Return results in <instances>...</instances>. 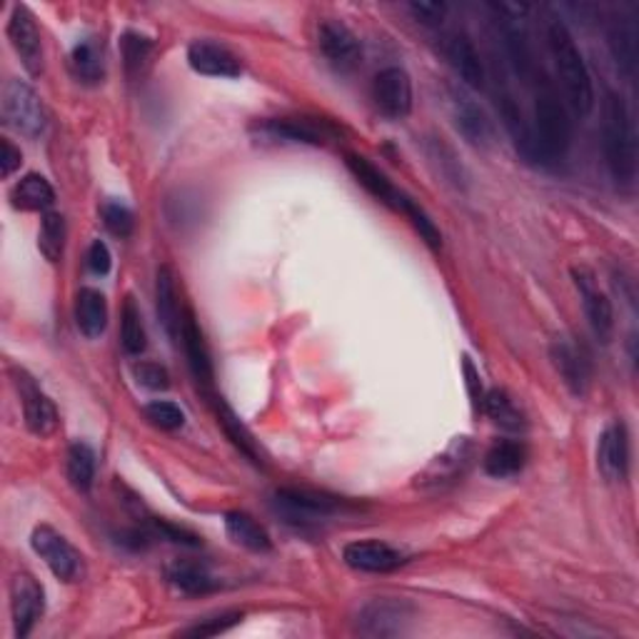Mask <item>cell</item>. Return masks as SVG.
<instances>
[{"label":"cell","instance_id":"cell-4","mask_svg":"<svg viewBox=\"0 0 639 639\" xmlns=\"http://www.w3.org/2000/svg\"><path fill=\"white\" fill-rule=\"evenodd\" d=\"M473 457H475L473 440L465 435L453 437L443 453L432 457L427 467L415 477V487L422 492L447 490V487L457 485L459 479L465 477L469 465H473Z\"/></svg>","mask_w":639,"mask_h":639},{"label":"cell","instance_id":"cell-7","mask_svg":"<svg viewBox=\"0 0 639 639\" xmlns=\"http://www.w3.org/2000/svg\"><path fill=\"white\" fill-rule=\"evenodd\" d=\"M415 617V607L405 599H372L357 615V632L365 637H398L405 635Z\"/></svg>","mask_w":639,"mask_h":639},{"label":"cell","instance_id":"cell-39","mask_svg":"<svg viewBox=\"0 0 639 639\" xmlns=\"http://www.w3.org/2000/svg\"><path fill=\"white\" fill-rule=\"evenodd\" d=\"M145 418L150 425H155L160 430H181L185 425V412L175 405V402L167 400H153L150 405H145Z\"/></svg>","mask_w":639,"mask_h":639},{"label":"cell","instance_id":"cell-25","mask_svg":"<svg viewBox=\"0 0 639 639\" xmlns=\"http://www.w3.org/2000/svg\"><path fill=\"white\" fill-rule=\"evenodd\" d=\"M155 310L160 325L165 327L167 337L173 343L181 340L183 333V313H181V300H177V283L175 272L171 266H163L158 270L155 278Z\"/></svg>","mask_w":639,"mask_h":639},{"label":"cell","instance_id":"cell-19","mask_svg":"<svg viewBox=\"0 0 639 639\" xmlns=\"http://www.w3.org/2000/svg\"><path fill=\"white\" fill-rule=\"evenodd\" d=\"M597 467L609 483H622L629 469V435L622 422H613L599 437Z\"/></svg>","mask_w":639,"mask_h":639},{"label":"cell","instance_id":"cell-5","mask_svg":"<svg viewBox=\"0 0 639 639\" xmlns=\"http://www.w3.org/2000/svg\"><path fill=\"white\" fill-rule=\"evenodd\" d=\"M272 507L293 528L307 530L315 524L331 520L333 515L343 510V502L335 497L320 495L313 490H295V487H283L272 497Z\"/></svg>","mask_w":639,"mask_h":639},{"label":"cell","instance_id":"cell-9","mask_svg":"<svg viewBox=\"0 0 639 639\" xmlns=\"http://www.w3.org/2000/svg\"><path fill=\"white\" fill-rule=\"evenodd\" d=\"M250 133L262 143L325 145L327 130L310 118H262L250 126Z\"/></svg>","mask_w":639,"mask_h":639},{"label":"cell","instance_id":"cell-6","mask_svg":"<svg viewBox=\"0 0 639 639\" xmlns=\"http://www.w3.org/2000/svg\"><path fill=\"white\" fill-rule=\"evenodd\" d=\"M3 120L8 128L25 138H37L45 130V108L37 93L23 80H8L3 88Z\"/></svg>","mask_w":639,"mask_h":639},{"label":"cell","instance_id":"cell-28","mask_svg":"<svg viewBox=\"0 0 639 639\" xmlns=\"http://www.w3.org/2000/svg\"><path fill=\"white\" fill-rule=\"evenodd\" d=\"M11 201H13V208L18 210L48 213L51 205L55 203V193L43 175L31 173L13 185Z\"/></svg>","mask_w":639,"mask_h":639},{"label":"cell","instance_id":"cell-13","mask_svg":"<svg viewBox=\"0 0 639 639\" xmlns=\"http://www.w3.org/2000/svg\"><path fill=\"white\" fill-rule=\"evenodd\" d=\"M450 112L457 133L463 136L469 145L490 148L495 140V126L487 112L459 88L450 90Z\"/></svg>","mask_w":639,"mask_h":639},{"label":"cell","instance_id":"cell-43","mask_svg":"<svg viewBox=\"0 0 639 639\" xmlns=\"http://www.w3.org/2000/svg\"><path fill=\"white\" fill-rule=\"evenodd\" d=\"M408 11L415 15L418 23L437 28V25H443V21H445L447 6L445 3H435V0H420V3H410Z\"/></svg>","mask_w":639,"mask_h":639},{"label":"cell","instance_id":"cell-40","mask_svg":"<svg viewBox=\"0 0 639 639\" xmlns=\"http://www.w3.org/2000/svg\"><path fill=\"white\" fill-rule=\"evenodd\" d=\"M100 215H102V225H106L116 238H128V235L136 228L133 213H130V208H126L123 203H106L102 205Z\"/></svg>","mask_w":639,"mask_h":639},{"label":"cell","instance_id":"cell-21","mask_svg":"<svg viewBox=\"0 0 639 639\" xmlns=\"http://www.w3.org/2000/svg\"><path fill=\"white\" fill-rule=\"evenodd\" d=\"M187 63L195 73L210 75V78H238L242 73L238 55L210 41H195L187 45Z\"/></svg>","mask_w":639,"mask_h":639},{"label":"cell","instance_id":"cell-42","mask_svg":"<svg viewBox=\"0 0 639 639\" xmlns=\"http://www.w3.org/2000/svg\"><path fill=\"white\" fill-rule=\"evenodd\" d=\"M133 375H136V380L138 385H143L145 390H153V392H163L171 388V375H167V370L163 368V365H158V362H136L133 365Z\"/></svg>","mask_w":639,"mask_h":639},{"label":"cell","instance_id":"cell-32","mask_svg":"<svg viewBox=\"0 0 639 639\" xmlns=\"http://www.w3.org/2000/svg\"><path fill=\"white\" fill-rule=\"evenodd\" d=\"M71 71L80 83H88V86H96L106 75L102 68V55L98 51L96 43L83 41L71 51Z\"/></svg>","mask_w":639,"mask_h":639},{"label":"cell","instance_id":"cell-11","mask_svg":"<svg viewBox=\"0 0 639 639\" xmlns=\"http://www.w3.org/2000/svg\"><path fill=\"white\" fill-rule=\"evenodd\" d=\"M317 45L325 61L333 65L337 73H350L362 61V48L355 33L340 21L327 18L317 25Z\"/></svg>","mask_w":639,"mask_h":639},{"label":"cell","instance_id":"cell-20","mask_svg":"<svg viewBox=\"0 0 639 639\" xmlns=\"http://www.w3.org/2000/svg\"><path fill=\"white\" fill-rule=\"evenodd\" d=\"M550 360L554 370L560 372L562 382L567 385L572 394H585L592 380V368L587 355L570 340H554L550 345Z\"/></svg>","mask_w":639,"mask_h":639},{"label":"cell","instance_id":"cell-24","mask_svg":"<svg viewBox=\"0 0 639 639\" xmlns=\"http://www.w3.org/2000/svg\"><path fill=\"white\" fill-rule=\"evenodd\" d=\"M181 340H183L185 355H187V365H191V372H193L195 382L201 385V388L210 390L213 388L210 350H208V343H205V335L201 331V325H197V320H195V315L191 313V310H185V313H183Z\"/></svg>","mask_w":639,"mask_h":639},{"label":"cell","instance_id":"cell-37","mask_svg":"<svg viewBox=\"0 0 639 639\" xmlns=\"http://www.w3.org/2000/svg\"><path fill=\"white\" fill-rule=\"evenodd\" d=\"M37 248L45 260L58 262L65 250V220L61 213H45L41 220V232H37Z\"/></svg>","mask_w":639,"mask_h":639},{"label":"cell","instance_id":"cell-22","mask_svg":"<svg viewBox=\"0 0 639 639\" xmlns=\"http://www.w3.org/2000/svg\"><path fill=\"white\" fill-rule=\"evenodd\" d=\"M345 163H347V171L355 175V181L360 183L365 191L375 197V201L388 205V208L394 213H400L402 201H405V193L398 191V187L388 181V175H385L380 167H375L368 158L355 155V153L347 155Z\"/></svg>","mask_w":639,"mask_h":639},{"label":"cell","instance_id":"cell-29","mask_svg":"<svg viewBox=\"0 0 639 639\" xmlns=\"http://www.w3.org/2000/svg\"><path fill=\"white\" fill-rule=\"evenodd\" d=\"M483 410L490 415L497 427H502L507 432H522L528 427V420H524L522 408L517 405L510 392H505L500 388H495L485 394Z\"/></svg>","mask_w":639,"mask_h":639},{"label":"cell","instance_id":"cell-46","mask_svg":"<svg viewBox=\"0 0 639 639\" xmlns=\"http://www.w3.org/2000/svg\"><path fill=\"white\" fill-rule=\"evenodd\" d=\"M155 530L163 534L165 540H171V542H177V544H187V548H197V544H201V540L195 538L193 532H187V530H183V528H175V524H171V522H155Z\"/></svg>","mask_w":639,"mask_h":639},{"label":"cell","instance_id":"cell-10","mask_svg":"<svg viewBox=\"0 0 639 639\" xmlns=\"http://www.w3.org/2000/svg\"><path fill=\"white\" fill-rule=\"evenodd\" d=\"M572 280H575V285L580 290L582 307H585V315H587L592 333H595L597 340L609 343L613 340V333H615L613 303H609V297L597 288V280H595V275H592L589 268H582V266L572 268Z\"/></svg>","mask_w":639,"mask_h":639},{"label":"cell","instance_id":"cell-12","mask_svg":"<svg viewBox=\"0 0 639 639\" xmlns=\"http://www.w3.org/2000/svg\"><path fill=\"white\" fill-rule=\"evenodd\" d=\"M372 100L385 118L402 120L412 110V80L402 68H385L372 80Z\"/></svg>","mask_w":639,"mask_h":639},{"label":"cell","instance_id":"cell-26","mask_svg":"<svg viewBox=\"0 0 639 639\" xmlns=\"http://www.w3.org/2000/svg\"><path fill=\"white\" fill-rule=\"evenodd\" d=\"M75 323L86 337H100L108 325V303L100 290L83 288L75 297Z\"/></svg>","mask_w":639,"mask_h":639},{"label":"cell","instance_id":"cell-35","mask_svg":"<svg viewBox=\"0 0 639 639\" xmlns=\"http://www.w3.org/2000/svg\"><path fill=\"white\" fill-rule=\"evenodd\" d=\"M215 410H218V422L223 425V430L228 432V437L232 440V445L240 450L242 455H248L252 463H260V453L256 447V440H252L250 432L246 430V425L235 418V412L225 405L223 398H215Z\"/></svg>","mask_w":639,"mask_h":639},{"label":"cell","instance_id":"cell-34","mask_svg":"<svg viewBox=\"0 0 639 639\" xmlns=\"http://www.w3.org/2000/svg\"><path fill=\"white\" fill-rule=\"evenodd\" d=\"M120 340H123L128 355H140L148 345L143 315H140V307L133 297H126L123 315H120Z\"/></svg>","mask_w":639,"mask_h":639},{"label":"cell","instance_id":"cell-14","mask_svg":"<svg viewBox=\"0 0 639 639\" xmlns=\"http://www.w3.org/2000/svg\"><path fill=\"white\" fill-rule=\"evenodd\" d=\"M8 41H11L13 51L21 58L23 68L31 75L43 73V41L41 31H37L35 18L25 6H15L11 18H8Z\"/></svg>","mask_w":639,"mask_h":639},{"label":"cell","instance_id":"cell-30","mask_svg":"<svg viewBox=\"0 0 639 639\" xmlns=\"http://www.w3.org/2000/svg\"><path fill=\"white\" fill-rule=\"evenodd\" d=\"M524 463H528V450H524V445L505 440V443L492 445L490 453L485 455V473L497 479L512 477L522 473Z\"/></svg>","mask_w":639,"mask_h":639},{"label":"cell","instance_id":"cell-44","mask_svg":"<svg viewBox=\"0 0 639 639\" xmlns=\"http://www.w3.org/2000/svg\"><path fill=\"white\" fill-rule=\"evenodd\" d=\"M112 266V258H110V250L102 240H96L88 250V270L93 275H108Z\"/></svg>","mask_w":639,"mask_h":639},{"label":"cell","instance_id":"cell-47","mask_svg":"<svg viewBox=\"0 0 639 639\" xmlns=\"http://www.w3.org/2000/svg\"><path fill=\"white\" fill-rule=\"evenodd\" d=\"M465 375H467V388H469V394H473V405L483 410V400H485L483 385H479V372L475 370V365L469 362V357H465Z\"/></svg>","mask_w":639,"mask_h":639},{"label":"cell","instance_id":"cell-1","mask_svg":"<svg viewBox=\"0 0 639 639\" xmlns=\"http://www.w3.org/2000/svg\"><path fill=\"white\" fill-rule=\"evenodd\" d=\"M542 31L554 73H557L562 93L567 98V106L580 112V116H587L595 108V86H592L589 68L585 58H582L575 37H572L570 28L562 23V18H557L552 11L544 13Z\"/></svg>","mask_w":639,"mask_h":639},{"label":"cell","instance_id":"cell-33","mask_svg":"<svg viewBox=\"0 0 639 639\" xmlns=\"http://www.w3.org/2000/svg\"><path fill=\"white\" fill-rule=\"evenodd\" d=\"M68 479L78 492H88L96 479V453L86 443H73L68 450Z\"/></svg>","mask_w":639,"mask_h":639},{"label":"cell","instance_id":"cell-18","mask_svg":"<svg viewBox=\"0 0 639 639\" xmlns=\"http://www.w3.org/2000/svg\"><path fill=\"white\" fill-rule=\"evenodd\" d=\"M343 560L347 567H353L357 572H375V575H382V572L398 570L402 562H405V554L394 550L388 542L360 540L347 544L343 550Z\"/></svg>","mask_w":639,"mask_h":639},{"label":"cell","instance_id":"cell-31","mask_svg":"<svg viewBox=\"0 0 639 639\" xmlns=\"http://www.w3.org/2000/svg\"><path fill=\"white\" fill-rule=\"evenodd\" d=\"M167 580L183 595H208L218 587L210 572L197 562H173L171 570H167Z\"/></svg>","mask_w":639,"mask_h":639},{"label":"cell","instance_id":"cell-23","mask_svg":"<svg viewBox=\"0 0 639 639\" xmlns=\"http://www.w3.org/2000/svg\"><path fill=\"white\" fill-rule=\"evenodd\" d=\"M607 45L609 53L627 78H635L639 63V28L635 15H617L607 28Z\"/></svg>","mask_w":639,"mask_h":639},{"label":"cell","instance_id":"cell-16","mask_svg":"<svg viewBox=\"0 0 639 639\" xmlns=\"http://www.w3.org/2000/svg\"><path fill=\"white\" fill-rule=\"evenodd\" d=\"M15 388L21 392L25 427L37 437L53 435L55 427H58V412H55L48 394L37 388L31 375H25L23 370L15 372Z\"/></svg>","mask_w":639,"mask_h":639},{"label":"cell","instance_id":"cell-17","mask_svg":"<svg viewBox=\"0 0 639 639\" xmlns=\"http://www.w3.org/2000/svg\"><path fill=\"white\" fill-rule=\"evenodd\" d=\"M45 609V592L31 575H15L11 582V615L18 639L31 635Z\"/></svg>","mask_w":639,"mask_h":639},{"label":"cell","instance_id":"cell-45","mask_svg":"<svg viewBox=\"0 0 639 639\" xmlns=\"http://www.w3.org/2000/svg\"><path fill=\"white\" fill-rule=\"evenodd\" d=\"M21 163H23L21 148H15L11 140H3V143H0V173H3V177H11L18 167H21Z\"/></svg>","mask_w":639,"mask_h":639},{"label":"cell","instance_id":"cell-36","mask_svg":"<svg viewBox=\"0 0 639 639\" xmlns=\"http://www.w3.org/2000/svg\"><path fill=\"white\" fill-rule=\"evenodd\" d=\"M120 53H123V63L130 78H138L148 68L150 55H153V41L143 33H126L120 37Z\"/></svg>","mask_w":639,"mask_h":639},{"label":"cell","instance_id":"cell-41","mask_svg":"<svg viewBox=\"0 0 639 639\" xmlns=\"http://www.w3.org/2000/svg\"><path fill=\"white\" fill-rule=\"evenodd\" d=\"M242 619V613H223V615H215L203 619V622H197L193 627L183 629L185 637H195V639H205V637H218L223 632H228L235 625H238Z\"/></svg>","mask_w":639,"mask_h":639},{"label":"cell","instance_id":"cell-27","mask_svg":"<svg viewBox=\"0 0 639 639\" xmlns=\"http://www.w3.org/2000/svg\"><path fill=\"white\" fill-rule=\"evenodd\" d=\"M225 532H228V538L235 544H240V548H246L250 552H270L272 550V540H270L268 530L262 528L256 517H250L248 512L232 510V512L225 515Z\"/></svg>","mask_w":639,"mask_h":639},{"label":"cell","instance_id":"cell-38","mask_svg":"<svg viewBox=\"0 0 639 639\" xmlns=\"http://www.w3.org/2000/svg\"><path fill=\"white\" fill-rule=\"evenodd\" d=\"M400 213L405 215V218L412 223V228L420 232V238L425 240V246L430 250H440L443 248V232L437 230V225L432 223L430 215L420 208V205L412 201L410 195H405V201H402V208Z\"/></svg>","mask_w":639,"mask_h":639},{"label":"cell","instance_id":"cell-8","mask_svg":"<svg viewBox=\"0 0 639 639\" xmlns=\"http://www.w3.org/2000/svg\"><path fill=\"white\" fill-rule=\"evenodd\" d=\"M33 552L41 557L51 572L63 582H78L83 577V554L73 544L55 532L48 524L33 530Z\"/></svg>","mask_w":639,"mask_h":639},{"label":"cell","instance_id":"cell-15","mask_svg":"<svg viewBox=\"0 0 639 639\" xmlns=\"http://www.w3.org/2000/svg\"><path fill=\"white\" fill-rule=\"evenodd\" d=\"M440 53L447 61L450 68H453L459 78H463L465 86L469 88H483L487 83V71L485 63L479 58V53L475 48V43L469 41V35L459 31H450L440 37Z\"/></svg>","mask_w":639,"mask_h":639},{"label":"cell","instance_id":"cell-2","mask_svg":"<svg viewBox=\"0 0 639 639\" xmlns=\"http://www.w3.org/2000/svg\"><path fill=\"white\" fill-rule=\"evenodd\" d=\"M532 96H534V123L532 133L538 140L542 165L557 163L567 155L572 143V123L567 116V106L562 102L557 88L552 86V80L544 75V71L538 73V78L530 83Z\"/></svg>","mask_w":639,"mask_h":639},{"label":"cell","instance_id":"cell-3","mask_svg":"<svg viewBox=\"0 0 639 639\" xmlns=\"http://www.w3.org/2000/svg\"><path fill=\"white\" fill-rule=\"evenodd\" d=\"M605 163L619 187H632L637 177V136L627 102L617 93H607L603 120Z\"/></svg>","mask_w":639,"mask_h":639}]
</instances>
